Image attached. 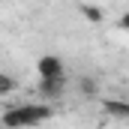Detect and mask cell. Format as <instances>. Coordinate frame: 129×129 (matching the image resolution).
Wrapping results in <instances>:
<instances>
[{
  "mask_svg": "<svg viewBox=\"0 0 129 129\" xmlns=\"http://www.w3.org/2000/svg\"><path fill=\"white\" fill-rule=\"evenodd\" d=\"M54 114V108L48 102H30V105H15L9 111H3L0 117V126L3 129H27V126H36L42 120H48Z\"/></svg>",
  "mask_w": 129,
  "mask_h": 129,
  "instance_id": "obj_1",
  "label": "cell"
},
{
  "mask_svg": "<svg viewBox=\"0 0 129 129\" xmlns=\"http://www.w3.org/2000/svg\"><path fill=\"white\" fill-rule=\"evenodd\" d=\"M36 72H39V81H57V78H66V63L57 54H42Z\"/></svg>",
  "mask_w": 129,
  "mask_h": 129,
  "instance_id": "obj_2",
  "label": "cell"
},
{
  "mask_svg": "<svg viewBox=\"0 0 129 129\" xmlns=\"http://www.w3.org/2000/svg\"><path fill=\"white\" fill-rule=\"evenodd\" d=\"M66 90V78H57V81H39V96L45 99H60Z\"/></svg>",
  "mask_w": 129,
  "mask_h": 129,
  "instance_id": "obj_3",
  "label": "cell"
},
{
  "mask_svg": "<svg viewBox=\"0 0 129 129\" xmlns=\"http://www.w3.org/2000/svg\"><path fill=\"white\" fill-rule=\"evenodd\" d=\"M105 114L123 120V117H129V105H126V102H120V99H105Z\"/></svg>",
  "mask_w": 129,
  "mask_h": 129,
  "instance_id": "obj_4",
  "label": "cell"
},
{
  "mask_svg": "<svg viewBox=\"0 0 129 129\" xmlns=\"http://www.w3.org/2000/svg\"><path fill=\"white\" fill-rule=\"evenodd\" d=\"M78 12L90 21V24H102L105 21V9H99V6H90V3H81L78 6Z\"/></svg>",
  "mask_w": 129,
  "mask_h": 129,
  "instance_id": "obj_5",
  "label": "cell"
},
{
  "mask_svg": "<svg viewBox=\"0 0 129 129\" xmlns=\"http://www.w3.org/2000/svg\"><path fill=\"white\" fill-rule=\"evenodd\" d=\"M78 90H81V96H87V99L99 96V84H96V78H93V75H84V78L78 81Z\"/></svg>",
  "mask_w": 129,
  "mask_h": 129,
  "instance_id": "obj_6",
  "label": "cell"
},
{
  "mask_svg": "<svg viewBox=\"0 0 129 129\" xmlns=\"http://www.w3.org/2000/svg\"><path fill=\"white\" fill-rule=\"evenodd\" d=\"M15 87H18V81H15L9 72H0V96H9Z\"/></svg>",
  "mask_w": 129,
  "mask_h": 129,
  "instance_id": "obj_7",
  "label": "cell"
},
{
  "mask_svg": "<svg viewBox=\"0 0 129 129\" xmlns=\"http://www.w3.org/2000/svg\"><path fill=\"white\" fill-rule=\"evenodd\" d=\"M0 129H3V126H0Z\"/></svg>",
  "mask_w": 129,
  "mask_h": 129,
  "instance_id": "obj_8",
  "label": "cell"
}]
</instances>
